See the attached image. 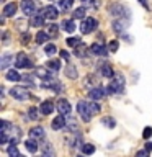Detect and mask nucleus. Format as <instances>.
Here are the masks:
<instances>
[{
  "label": "nucleus",
  "instance_id": "10",
  "mask_svg": "<svg viewBox=\"0 0 152 157\" xmlns=\"http://www.w3.org/2000/svg\"><path fill=\"white\" fill-rule=\"evenodd\" d=\"M105 93H106L105 88H101V87H92L90 92H88V97H90L92 100H101V98L105 97Z\"/></svg>",
  "mask_w": 152,
  "mask_h": 157
},
{
  "label": "nucleus",
  "instance_id": "46",
  "mask_svg": "<svg viewBox=\"0 0 152 157\" xmlns=\"http://www.w3.org/2000/svg\"><path fill=\"white\" fill-rule=\"evenodd\" d=\"M28 41H29V34L26 33V34H23V39H21V43H23V44H28Z\"/></svg>",
  "mask_w": 152,
  "mask_h": 157
},
{
  "label": "nucleus",
  "instance_id": "45",
  "mask_svg": "<svg viewBox=\"0 0 152 157\" xmlns=\"http://www.w3.org/2000/svg\"><path fill=\"white\" fill-rule=\"evenodd\" d=\"M8 142V136H7V132H2V144H7Z\"/></svg>",
  "mask_w": 152,
  "mask_h": 157
},
{
  "label": "nucleus",
  "instance_id": "28",
  "mask_svg": "<svg viewBox=\"0 0 152 157\" xmlns=\"http://www.w3.org/2000/svg\"><path fill=\"white\" fill-rule=\"evenodd\" d=\"M72 3H74V0H59V8L62 12H67V10L72 8Z\"/></svg>",
  "mask_w": 152,
  "mask_h": 157
},
{
  "label": "nucleus",
  "instance_id": "19",
  "mask_svg": "<svg viewBox=\"0 0 152 157\" xmlns=\"http://www.w3.org/2000/svg\"><path fill=\"white\" fill-rule=\"evenodd\" d=\"M61 28L67 33H74L75 31V21H74V20H64L61 23Z\"/></svg>",
  "mask_w": 152,
  "mask_h": 157
},
{
  "label": "nucleus",
  "instance_id": "20",
  "mask_svg": "<svg viewBox=\"0 0 152 157\" xmlns=\"http://www.w3.org/2000/svg\"><path fill=\"white\" fill-rule=\"evenodd\" d=\"M17 13V3L12 2V3H7L3 7V17H13Z\"/></svg>",
  "mask_w": 152,
  "mask_h": 157
},
{
  "label": "nucleus",
  "instance_id": "16",
  "mask_svg": "<svg viewBox=\"0 0 152 157\" xmlns=\"http://www.w3.org/2000/svg\"><path fill=\"white\" fill-rule=\"evenodd\" d=\"M29 25L34 28H41L44 26V17L41 13H36V15H31V20H29Z\"/></svg>",
  "mask_w": 152,
  "mask_h": 157
},
{
  "label": "nucleus",
  "instance_id": "44",
  "mask_svg": "<svg viewBox=\"0 0 152 157\" xmlns=\"http://www.w3.org/2000/svg\"><path fill=\"white\" fill-rule=\"evenodd\" d=\"M61 57H62V59H66V61H67V59L70 57V54H69V52L66 51V49H62V51H61Z\"/></svg>",
  "mask_w": 152,
  "mask_h": 157
},
{
  "label": "nucleus",
  "instance_id": "49",
  "mask_svg": "<svg viewBox=\"0 0 152 157\" xmlns=\"http://www.w3.org/2000/svg\"><path fill=\"white\" fill-rule=\"evenodd\" d=\"M18 157H25V155H21V154H20V155H18Z\"/></svg>",
  "mask_w": 152,
  "mask_h": 157
},
{
  "label": "nucleus",
  "instance_id": "13",
  "mask_svg": "<svg viewBox=\"0 0 152 157\" xmlns=\"http://www.w3.org/2000/svg\"><path fill=\"white\" fill-rule=\"evenodd\" d=\"M108 49L106 46H103V44H92V48H90V54H95V56H106L108 54Z\"/></svg>",
  "mask_w": 152,
  "mask_h": 157
},
{
  "label": "nucleus",
  "instance_id": "4",
  "mask_svg": "<svg viewBox=\"0 0 152 157\" xmlns=\"http://www.w3.org/2000/svg\"><path fill=\"white\" fill-rule=\"evenodd\" d=\"M97 26H98V21L95 18H85L82 21V25H80V31H82V34H90L92 31H95L97 29Z\"/></svg>",
  "mask_w": 152,
  "mask_h": 157
},
{
  "label": "nucleus",
  "instance_id": "18",
  "mask_svg": "<svg viewBox=\"0 0 152 157\" xmlns=\"http://www.w3.org/2000/svg\"><path fill=\"white\" fill-rule=\"evenodd\" d=\"M41 151H43V157H56V151L52 149V146L49 142H44L41 146Z\"/></svg>",
  "mask_w": 152,
  "mask_h": 157
},
{
  "label": "nucleus",
  "instance_id": "47",
  "mask_svg": "<svg viewBox=\"0 0 152 157\" xmlns=\"http://www.w3.org/2000/svg\"><path fill=\"white\" fill-rule=\"evenodd\" d=\"M8 38H10V34L8 33H3V44H8Z\"/></svg>",
  "mask_w": 152,
  "mask_h": 157
},
{
  "label": "nucleus",
  "instance_id": "2",
  "mask_svg": "<svg viewBox=\"0 0 152 157\" xmlns=\"http://www.w3.org/2000/svg\"><path fill=\"white\" fill-rule=\"evenodd\" d=\"M110 13L113 15L115 18H120V20H127L129 21V18H131V12H129V8L126 7V5H123V3H111L110 5Z\"/></svg>",
  "mask_w": 152,
  "mask_h": 157
},
{
  "label": "nucleus",
  "instance_id": "51",
  "mask_svg": "<svg viewBox=\"0 0 152 157\" xmlns=\"http://www.w3.org/2000/svg\"><path fill=\"white\" fill-rule=\"evenodd\" d=\"M77 157H83V155H77Z\"/></svg>",
  "mask_w": 152,
  "mask_h": 157
},
{
  "label": "nucleus",
  "instance_id": "38",
  "mask_svg": "<svg viewBox=\"0 0 152 157\" xmlns=\"http://www.w3.org/2000/svg\"><path fill=\"white\" fill-rule=\"evenodd\" d=\"M101 123H103L105 126H108V128H113V126H115V120H113L111 116H106V118H103V120H101Z\"/></svg>",
  "mask_w": 152,
  "mask_h": 157
},
{
  "label": "nucleus",
  "instance_id": "27",
  "mask_svg": "<svg viewBox=\"0 0 152 157\" xmlns=\"http://www.w3.org/2000/svg\"><path fill=\"white\" fill-rule=\"evenodd\" d=\"M46 66L51 69V71H54V72H57V71H61V61L59 59H51Z\"/></svg>",
  "mask_w": 152,
  "mask_h": 157
},
{
  "label": "nucleus",
  "instance_id": "23",
  "mask_svg": "<svg viewBox=\"0 0 152 157\" xmlns=\"http://www.w3.org/2000/svg\"><path fill=\"white\" fill-rule=\"evenodd\" d=\"M101 75L105 78H113V77H115V72H113V69H111L110 64H103V66H101Z\"/></svg>",
  "mask_w": 152,
  "mask_h": 157
},
{
  "label": "nucleus",
  "instance_id": "26",
  "mask_svg": "<svg viewBox=\"0 0 152 157\" xmlns=\"http://www.w3.org/2000/svg\"><path fill=\"white\" fill-rule=\"evenodd\" d=\"M48 39H49V33L38 31V34H36V43L38 44H48Z\"/></svg>",
  "mask_w": 152,
  "mask_h": 157
},
{
  "label": "nucleus",
  "instance_id": "14",
  "mask_svg": "<svg viewBox=\"0 0 152 157\" xmlns=\"http://www.w3.org/2000/svg\"><path fill=\"white\" fill-rule=\"evenodd\" d=\"M64 126H67V121H66V118H64V115H59V116H56L52 120V123H51V128L54 131H59V129H62Z\"/></svg>",
  "mask_w": 152,
  "mask_h": 157
},
{
  "label": "nucleus",
  "instance_id": "3",
  "mask_svg": "<svg viewBox=\"0 0 152 157\" xmlns=\"http://www.w3.org/2000/svg\"><path fill=\"white\" fill-rule=\"evenodd\" d=\"M124 92V78L123 75H116L111 78V83L106 87V93H123Z\"/></svg>",
  "mask_w": 152,
  "mask_h": 157
},
{
  "label": "nucleus",
  "instance_id": "9",
  "mask_svg": "<svg viewBox=\"0 0 152 157\" xmlns=\"http://www.w3.org/2000/svg\"><path fill=\"white\" fill-rule=\"evenodd\" d=\"M34 75L39 77V78H43V80H49V78H54L52 75V71L51 69H43V67H39V69H34Z\"/></svg>",
  "mask_w": 152,
  "mask_h": 157
},
{
  "label": "nucleus",
  "instance_id": "21",
  "mask_svg": "<svg viewBox=\"0 0 152 157\" xmlns=\"http://www.w3.org/2000/svg\"><path fill=\"white\" fill-rule=\"evenodd\" d=\"M12 62H13V57L10 56V54H3L2 59H0V69H2V71H7Z\"/></svg>",
  "mask_w": 152,
  "mask_h": 157
},
{
  "label": "nucleus",
  "instance_id": "6",
  "mask_svg": "<svg viewBox=\"0 0 152 157\" xmlns=\"http://www.w3.org/2000/svg\"><path fill=\"white\" fill-rule=\"evenodd\" d=\"M10 95L13 98H17V100H20V101H25L29 98V93L25 87H13L12 90H10Z\"/></svg>",
  "mask_w": 152,
  "mask_h": 157
},
{
  "label": "nucleus",
  "instance_id": "40",
  "mask_svg": "<svg viewBox=\"0 0 152 157\" xmlns=\"http://www.w3.org/2000/svg\"><path fill=\"white\" fill-rule=\"evenodd\" d=\"M57 31H59L57 25H51V26H49V36H51V34L52 36H57Z\"/></svg>",
  "mask_w": 152,
  "mask_h": 157
},
{
  "label": "nucleus",
  "instance_id": "29",
  "mask_svg": "<svg viewBox=\"0 0 152 157\" xmlns=\"http://www.w3.org/2000/svg\"><path fill=\"white\" fill-rule=\"evenodd\" d=\"M44 52H46L49 57H51V56H54V54L57 52V48H56V44H52V43H48L46 46H44Z\"/></svg>",
  "mask_w": 152,
  "mask_h": 157
},
{
  "label": "nucleus",
  "instance_id": "48",
  "mask_svg": "<svg viewBox=\"0 0 152 157\" xmlns=\"http://www.w3.org/2000/svg\"><path fill=\"white\" fill-rule=\"evenodd\" d=\"M146 149H147V151H152V142H147V144H146Z\"/></svg>",
  "mask_w": 152,
  "mask_h": 157
},
{
  "label": "nucleus",
  "instance_id": "17",
  "mask_svg": "<svg viewBox=\"0 0 152 157\" xmlns=\"http://www.w3.org/2000/svg\"><path fill=\"white\" fill-rule=\"evenodd\" d=\"M39 110H41L43 115H51L52 110H54V103L51 100H44L41 105H39Z\"/></svg>",
  "mask_w": 152,
  "mask_h": 157
},
{
  "label": "nucleus",
  "instance_id": "42",
  "mask_svg": "<svg viewBox=\"0 0 152 157\" xmlns=\"http://www.w3.org/2000/svg\"><path fill=\"white\" fill-rule=\"evenodd\" d=\"M134 157H149V151H147V149H146V151H144V149H142V151H137Z\"/></svg>",
  "mask_w": 152,
  "mask_h": 157
},
{
  "label": "nucleus",
  "instance_id": "8",
  "mask_svg": "<svg viewBox=\"0 0 152 157\" xmlns=\"http://www.w3.org/2000/svg\"><path fill=\"white\" fill-rule=\"evenodd\" d=\"M20 7H21V10H23L25 15H34V10H36L33 0H21Z\"/></svg>",
  "mask_w": 152,
  "mask_h": 157
},
{
  "label": "nucleus",
  "instance_id": "22",
  "mask_svg": "<svg viewBox=\"0 0 152 157\" xmlns=\"http://www.w3.org/2000/svg\"><path fill=\"white\" fill-rule=\"evenodd\" d=\"M25 147L31 152V154H34L38 149H39V146H38V142H36V139H33V137H29V139L25 142Z\"/></svg>",
  "mask_w": 152,
  "mask_h": 157
},
{
  "label": "nucleus",
  "instance_id": "31",
  "mask_svg": "<svg viewBox=\"0 0 152 157\" xmlns=\"http://www.w3.org/2000/svg\"><path fill=\"white\" fill-rule=\"evenodd\" d=\"M66 121H67V128H69V129L75 132V131H77V121L74 120L72 116H67V118H66Z\"/></svg>",
  "mask_w": 152,
  "mask_h": 157
},
{
  "label": "nucleus",
  "instance_id": "35",
  "mask_svg": "<svg viewBox=\"0 0 152 157\" xmlns=\"http://www.w3.org/2000/svg\"><path fill=\"white\" fill-rule=\"evenodd\" d=\"M67 44H69V46H72V48H75V46L80 44V38H75V36L67 38Z\"/></svg>",
  "mask_w": 152,
  "mask_h": 157
},
{
  "label": "nucleus",
  "instance_id": "5",
  "mask_svg": "<svg viewBox=\"0 0 152 157\" xmlns=\"http://www.w3.org/2000/svg\"><path fill=\"white\" fill-rule=\"evenodd\" d=\"M15 66L18 69H31L33 67V62L25 52H18L17 54V59H15Z\"/></svg>",
  "mask_w": 152,
  "mask_h": 157
},
{
  "label": "nucleus",
  "instance_id": "36",
  "mask_svg": "<svg viewBox=\"0 0 152 157\" xmlns=\"http://www.w3.org/2000/svg\"><path fill=\"white\" fill-rule=\"evenodd\" d=\"M85 12H87V10L83 8V7L77 8L75 12H74V18H85Z\"/></svg>",
  "mask_w": 152,
  "mask_h": 157
},
{
  "label": "nucleus",
  "instance_id": "41",
  "mask_svg": "<svg viewBox=\"0 0 152 157\" xmlns=\"http://www.w3.org/2000/svg\"><path fill=\"white\" fill-rule=\"evenodd\" d=\"M85 83H87L88 87H90V85H95V83H97L95 75H88V77H87V80H85Z\"/></svg>",
  "mask_w": 152,
  "mask_h": 157
},
{
  "label": "nucleus",
  "instance_id": "34",
  "mask_svg": "<svg viewBox=\"0 0 152 157\" xmlns=\"http://www.w3.org/2000/svg\"><path fill=\"white\" fill-rule=\"evenodd\" d=\"M8 155H10V157H18V155H20L17 144H12V146L8 147Z\"/></svg>",
  "mask_w": 152,
  "mask_h": 157
},
{
  "label": "nucleus",
  "instance_id": "33",
  "mask_svg": "<svg viewBox=\"0 0 152 157\" xmlns=\"http://www.w3.org/2000/svg\"><path fill=\"white\" fill-rule=\"evenodd\" d=\"M82 151H83V154H87V155H90L95 152V146L93 144H83L82 146Z\"/></svg>",
  "mask_w": 152,
  "mask_h": 157
},
{
  "label": "nucleus",
  "instance_id": "24",
  "mask_svg": "<svg viewBox=\"0 0 152 157\" xmlns=\"http://www.w3.org/2000/svg\"><path fill=\"white\" fill-rule=\"evenodd\" d=\"M5 78H7V80H10V82H18V80H21V75H20V74L17 72V71H7V74H5Z\"/></svg>",
  "mask_w": 152,
  "mask_h": 157
},
{
  "label": "nucleus",
  "instance_id": "11",
  "mask_svg": "<svg viewBox=\"0 0 152 157\" xmlns=\"http://www.w3.org/2000/svg\"><path fill=\"white\" fill-rule=\"evenodd\" d=\"M56 108L61 115H69V113H70V103H69L66 98H61V100L56 103Z\"/></svg>",
  "mask_w": 152,
  "mask_h": 157
},
{
  "label": "nucleus",
  "instance_id": "50",
  "mask_svg": "<svg viewBox=\"0 0 152 157\" xmlns=\"http://www.w3.org/2000/svg\"><path fill=\"white\" fill-rule=\"evenodd\" d=\"M80 2H87V0H80Z\"/></svg>",
  "mask_w": 152,
  "mask_h": 157
},
{
  "label": "nucleus",
  "instance_id": "32",
  "mask_svg": "<svg viewBox=\"0 0 152 157\" xmlns=\"http://www.w3.org/2000/svg\"><path fill=\"white\" fill-rule=\"evenodd\" d=\"M85 52H87V48L83 46L82 43L78 44V46H75V56L77 57H85Z\"/></svg>",
  "mask_w": 152,
  "mask_h": 157
},
{
  "label": "nucleus",
  "instance_id": "30",
  "mask_svg": "<svg viewBox=\"0 0 152 157\" xmlns=\"http://www.w3.org/2000/svg\"><path fill=\"white\" fill-rule=\"evenodd\" d=\"M28 116H29V120H33V121L39 120V110H38L36 106H31L28 110Z\"/></svg>",
  "mask_w": 152,
  "mask_h": 157
},
{
  "label": "nucleus",
  "instance_id": "12",
  "mask_svg": "<svg viewBox=\"0 0 152 157\" xmlns=\"http://www.w3.org/2000/svg\"><path fill=\"white\" fill-rule=\"evenodd\" d=\"M127 25H129V21H127V20H115V21H113V29H115V31L118 33V34H123L126 31V28H127Z\"/></svg>",
  "mask_w": 152,
  "mask_h": 157
},
{
  "label": "nucleus",
  "instance_id": "1",
  "mask_svg": "<svg viewBox=\"0 0 152 157\" xmlns=\"http://www.w3.org/2000/svg\"><path fill=\"white\" fill-rule=\"evenodd\" d=\"M77 113H78V116L82 118V121L88 123L92 120V116H95L97 113H100V105L97 103V100H93V101L80 100L77 103Z\"/></svg>",
  "mask_w": 152,
  "mask_h": 157
},
{
  "label": "nucleus",
  "instance_id": "15",
  "mask_svg": "<svg viewBox=\"0 0 152 157\" xmlns=\"http://www.w3.org/2000/svg\"><path fill=\"white\" fill-rule=\"evenodd\" d=\"M44 136H46V132H44V129L41 126H34L33 129L29 131V137H33V139H36V141L44 139Z\"/></svg>",
  "mask_w": 152,
  "mask_h": 157
},
{
  "label": "nucleus",
  "instance_id": "39",
  "mask_svg": "<svg viewBox=\"0 0 152 157\" xmlns=\"http://www.w3.org/2000/svg\"><path fill=\"white\" fill-rule=\"evenodd\" d=\"M150 136H152V128L150 126L144 128V131H142V137H144V139H149Z\"/></svg>",
  "mask_w": 152,
  "mask_h": 157
},
{
  "label": "nucleus",
  "instance_id": "43",
  "mask_svg": "<svg viewBox=\"0 0 152 157\" xmlns=\"http://www.w3.org/2000/svg\"><path fill=\"white\" fill-rule=\"evenodd\" d=\"M139 3H141V5H142V7H144L146 10H147V12L150 10V7H149V2H147V0H139Z\"/></svg>",
  "mask_w": 152,
  "mask_h": 157
},
{
  "label": "nucleus",
  "instance_id": "25",
  "mask_svg": "<svg viewBox=\"0 0 152 157\" xmlns=\"http://www.w3.org/2000/svg\"><path fill=\"white\" fill-rule=\"evenodd\" d=\"M66 75H67L69 78H77V77H78V72H77L75 66H72V64H69V66L66 67Z\"/></svg>",
  "mask_w": 152,
  "mask_h": 157
},
{
  "label": "nucleus",
  "instance_id": "37",
  "mask_svg": "<svg viewBox=\"0 0 152 157\" xmlns=\"http://www.w3.org/2000/svg\"><path fill=\"white\" fill-rule=\"evenodd\" d=\"M118 48H120V43H118V39H113V41L108 44V49H110V52H116Z\"/></svg>",
  "mask_w": 152,
  "mask_h": 157
},
{
  "label": "nucleus",
  "instance_id": "7",
  "mask_svg": "<svg viewBox=\"0 0 152 157\" xmlns=\"http://www.w3.org/2000/svg\"><path fill=\"white\" fill-rule=\"evenodd\" d=\"M39 13L43 15L44 18H49V20H56L57 18V8L54 7V5H48V7H43L39 10Z\"/></svg>",
  "mask_w": 152,
  "mask_h": 157
}]
</instances>
